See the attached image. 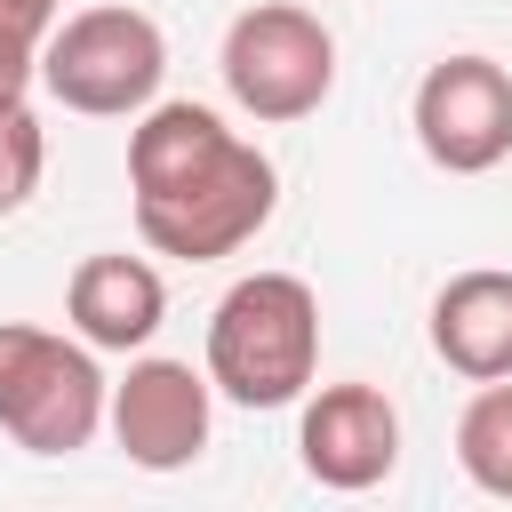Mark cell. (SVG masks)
Wrapping results in <instances>:
<instances>
[{"label":"cell","instance_id":"7a4b0ae2","mask_svg":"<svg viewBox=\"0 0 512 512\" xmlns=\"http://www.w3.org/2000/svg\"><path fill=\"white\" fill-rule=\"evenodd\" d=\"M320 376V296L296 272H248L208 312V384L232 408H288Z\"/></svg>","mask_w":512,"mask_h":512},{"label":"cell","instance_id":"52a82bcc","mask_svg":"<svg viewBox=\"0 0 512 512\" xmlns=\"http://www.w3.org/2000/svg\"><path fill=\"white\" fill-rule=\"evenodd\" d=\"M104 416H112V440H120L128 464H144V472H184V464H200V448H208L216 384H208V368L152 352V360H136V368L112 384Z\"/></svg>","mask_w":512,"mask_h":512},{"label":"cell","instance_id":"8fae6325","mask_svg":"<svg viewBox=\"0 0 512 512\" xmlns=\"http://www.w3.org/2000/svg\"><path fill=\"white\" fill-rule=\"evenodd\" d=\"M456 464H464L472 488H488V496L512 504V376L480 384L472 408L456 416Z\"/></svg>","mask_w":512,"mask_h":512},{"label":"cell","instance_id":"8992f818","mask_svg":"<svg viewBox=\"0 0 512 512\" xmlns=\"http://www.w3.org/2000/svg\"><path fill=\"white\" fill-rule=\"evenodd\" d=\"M416 144L432 168L448 176H488L496 160H512V72L488 56H440L416 80Z\"/></svg>","mask_w":512,"mask_h":512},{"label":"cell","instance_id":"7c38bea8","mask_svg":"<svg viewBox=\"0 0 512 512\" xmlns=\"http://www.w3.org/2000/svg\"><path fill=\"white\" fill-rule=\"evenodd\" d=\"M40 168H48V136L32 104H0V216H16L40 192Z\"/></svg>","mask_w":512,"mask_h":512},{"label":"cell","instance_id":"30bf717a","mask_svg":"<svg viewBox=\"0 0 512 512\" xmlns=\"http://www.w3.org/2000/svg\"><path fill=\"white\" fill-rule=\"evenodd\" d=\"M432 352H440L464 384L512 376V272H496V264L456 272V280L432 296Z\"/></svg>","mask_w":512,"mask_h":512},{"label":"cell","instance_id":"5b68a950","mask_svg":"<svg viewBox=\"0 0 512 512\" xmlns=\"http://www.w3.org/2000/svg\"><path fill=\"white\" fill-rule=\"evenodd\" d=\"M160 72H168V40L144 8H80L64 16L48 40H40V88L64 104V112H88V120H128L160 96Z\"/></svg>","mask_w":512,"mask_h":512},{"label":"cell","instance_id":"ba28073f","mask_svg":"<svg viewBox=\"0 0 512 512\" xmlns=\"http://www.w3.org/2000/svg\"><path fill=\"white\" fill-rule=\"evenodd\" d=\"M296 456L320 488L336 496H360L376 480H392L400 464V408L376 392V384H320L304 400V424H296Z\"/></svg>","mask_w":512,"mask_h":512},{"label":"cell","instance_id":"5bb4252c","mask_svg":"<svg viewBox=\"0 0 512 512\" xmlns=\"http://www.w3.org/2000/svg\"><path fill=\"white\" fill-rule=\"evenodd\" d=\"M56 8H64V0H0V24H16V32H32V40H48V32H56Z\"/></svg>","mask_w":512,"mask_h":512},{"label":"cell","instance_id":"277c9868","mask_svg":"<svg viewBox=\"0 0 512 512\" xmlns=\"http://www.w3.org/2000/svg\"><path fill=\"white\" fill-rule=\"evenodd\" d=\"M216 72H224V96L248 120L288 128V120H312L336 88V32L296 0H256L224 24Z\"/></svg>","mask_w":512,"mask_h":512},{"label":"cell","instance_id":"3957f363","mask_svg":"<svg viewBox=\"0 0 512 512\" xmlns=\"http://www.w3.org/2000/svg\"><path fill=\"white\" fill-rule=\"evenodd\" d=\"M104 368L96 344L48 336L32 320H0V432L24 456H72L104 424Z\"/></svg>","mask_w":512,"mask_h":512},{"label":"cell","instance_id":"4fadbf2b","mask_svg":"<svg viewBox=\"0 0 512 512\" xmlns=\"http://www.w3.org/2000/svg\"><path fill=\"white\" fill-rule=\"evenodd\" d=\"M40 80V40L0 24V104H24V88Z\"/></svg>","mask_w":512,"mask_h":512},{"label":"cell","instance_id":"6da1fadb","mask_svg":"<svg viewBox=\"0 0 512 512\" xmlns=\"http://www.w3.org/2000/svg\"><path fill=\"white\" fill-rule=\"evenodd\" d=\"M128 192H136L144 248L176 256V264L240 256L280 208L272 160L248 136H232L208 104H144L136 112V128H128Z\"/></svg>","mask_w":512,"mask_h":512},{"label":"cell","instance_id":"9c48e42d","mask_svg":"<svg viewBox=\"0 0 512 512\" xmlns=\"http://www.w3.org/2000/svg\"><path fill=\"white\" fill-rule=\"evenodd\" d=\"M64 320L96 352H144L160 336V320H168V288H160V272L144 256L104 248V256H80V272L64 288Z\"/></svg>","mask_w":512,"mask_h":512}]
</instances>
